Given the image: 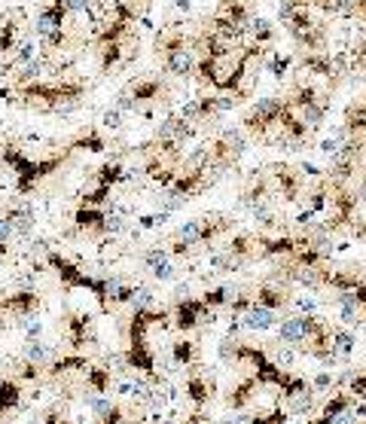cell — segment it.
I'll return each mask as SVG.
<instances>
[{
    "label": "cell",
    "mask_w": 366,
    "mask_h": 424,
    "mask_svg": "<svg viewBox=\"0 0 366 424\" xmlns=\"http://www.w3.org/2000/svg\"><path fill=\"white\" fill-rule=\"evenodd\" d=\"M205 324H214V308H208L205 302L189 297V293H174L171 327L180 330V333H189V330H198Z\"/></svg>",
    "instance_id": "1"
},
{
    "label": "cell",
    "mask_w": 366,
    "mask_h": 424,
    "mask_svg": "<svg viewBox=\"0 0 366 424\" xmlns=\"http://www.w3.org/2000/svg\"><path fill=\"white\" fill-rule=\"evenodd\" d=\"M183 397L192 403L196 412H205L214 400V375H210L201 363L187 366V379H183Z\"/></svg>",
    "instance_id": "2"
},
{
    "label": "cell",
    "mask_w": 366,
    "mask_h": 424,
    "mask_svg": "<svg viewBox=\"0 0 366 424\" xmlns=\"http://www.w3.org/2000/svg\"><path fill=\"white\" fill-rule=\"evenodd\" d=\"M64 336H68L70 351H86L98 342V330H95V318L86 315V311H70L64 318Z\"/></svg>",
    "instance_id": "3"
},
{
    "label": "cell",
    "mask_w": 366,
    "mask_h": 424,
    "mask_svg": "<svg viewBox=\"0 0 366 424\" xmlns=\"http://www.w3.org/2000/svg\"><path fill=\"white\" fill-rule=\"evenodd\" d=\"M260 388H263V385L256 382V375L247 373V375H241V379H238L232 388L223 394V406L229 412H247L256 403V397H260Z\"/></svg>",
    "instance_id": "4"
},
{
    "label": "cell",
    "mask_w": 366,
    "mask_h": 424,
    "mask_svg": "<svg viewBox=\"0 0 366 424\" xmlns=\"http://www.w3.org/2000/svg\"><path fill=\"white\" fill-rule=\"evenodd\" d=\"M18 43H22V9L9 13L4 22H0V58L13 55Z\"/></svg>",
    "instance_id": "5"
},
{
    "label": "cell",
    "mask_w": 366,
    "mask_h": 424,
    "mask_svg": "<svg viewBox=\"0 0 366 424\" xmlns=\"http://www.w3.org/2000/svg\"><path fill=\"white\" fill-rule=\"evenodd\" d=\"M6 223H9V229H13V238L18 235V238H27L31 235V229H34V208L27 205V201H18V205H13L6 211Z\"/></svg>",
    "instance_id": "6"
},
{
    "label": "cell",
    "mask_w": 366,
    "mask_h": 424,
    "mask_svg": "<svg viewBox=\"0 0 366 424\" xmlns=\"http://www.w3.org/2000/svg\"><path fill=\"white\" fill-rule=\"evenodd\" d=\"M171 366H192V363H201V345L196 342V339H177V342L171 345Z\"/></svg>",
    "instance_id": "7"
},
{
    "label": "cell",
    "mask_w": 366,
    "mask_h": 424,
    "mask_svg": "<svg viewBox=\"0 0 366 424\" xmlns=\"http://www.w3.org/2000/svg\"><path fill=\"white\" fill-rule=\"evenodd\" d=\"M241 324L247 330H272L274 324H278V311L265 308V306H260V302H251V308L241 315Z\"/></svg>",
    "instance_id": "8"
},
{
    "label": "cell",
    "mask_w": 366,
    "mask_h": 424,
    "mask_svg": "<svg viewBox=\"0 0 366 424\" xmlns=\"http://www.w3.org/2000/svg\"><path fill=\"white\" fill-rule=\"evenodd\" d=\"M82 375H86V397H92V394H107L110 382H113V373H110L104 363H92Z\"/></svg>",
    "instance_id": "9"
},
{
    "label": "cell",
    "mask_w": 366,
    "mask_h": 424,
    "mask_svg": "<svg viewBox=\"0 0 366 424\" xmlns=\"http://www.w3.org/2000/svg\"><path fill=\"white\" fill-rule=\"evenodd\" d=\"M302 339H305V315L281 320V327H278V342H281V345L299 348Z\"/></svg>",
    "instance_id": "10"
},
{
    "label": "cell",
    "mask_w": 366,
    "mask_h": 424,
    "mask_svg": "<svg viewBox=\"0 0 366 424\" xmlns=\"http://www.w3.org/2000/svg\"><path fill=\"white\" fill-rule=\"evenodd\" d=\"M22 406V382L18 379H0V416H9Z\"/></svg>",
    "instance_id": "11"
},
{
    "label": "cell",
    "mask_w": 366,
    "mask_h": 424,
    "mask_svg": "<svg viewBox=\"0 0 366 424\" xmlns=\"http://www.w3.org/2000/svg\"><path fill=\"white\" fill-rule=\"evenodd\" d=\"M253 302H260V306H265V308L281 311V308L290 302V297H287V290H284V287H272V284H265V287L256 290Z\"/></svg>",
    "instance_id": "12"
},
{
    "label": "cell",
    "mask_w": 366,
    "mask_h": 424,
    "mask_svg": "<svg viewBox=\"0 0 366 424\" xmlns=\"http://www.w3.org/2000/svg\"><path fill=\"white\" fill-rule=\"evenodd\" d=\"M55 357V348L43 345L40 339H27L25 342V361L27 363H37V366H46Z\"/></svg>",
    "instance_id": "13"
},
{
    "label": "cell",
    "mask_w": 366,
    "mask_h": 424,
    "mask_svg": "<svg viewBox=\"0 0 366 424\" xmlns=\"http://www.w3.org/2000/svg\"><path fill=\"white\" fill-rule=\"evenodd\" d=\"M287 421H290V412L278 400V403H274V409H269V412H251V421H247V424H287Z\"/></svg>",
    "instance_id": "14"
},
{
    "label": "cell",
    "mask_w": 366,
    "mask_h": 424,
    "mask_svg": "<svg viewBox=\"0 0 366 424\" xmlns=\"http://www.w3.org/2000/svg\"><path fill=\"white\" fill-rule=\"evenodd\" d=\"M107 146V141H104V135L101 132H95V128H89V132H82L77 141L70 144V150H89V153H101Z\"/></svg>",
    "instance_id": "15"
},
{
    "label": "cell",
    "mask_w": 366,
    "mask_h": 424,
    "mask_svg": "<svg viewBox=\"0 0 366 424\" xmlns=\"http://www.w3.org/2000/svg\"><path fill=\"white\" fill-rule=\"evenodd\" d=\"M345 391L354 400H366V370H351V375L345 382Z\"/></svg>",
    "instance_id": "16"
},
{
    "label": "cell",
    "mask_w": 366,
    "mask_h": 424,
    "mask_svg": "<svg viewBox=\"0 0 366 424\" xmlns=\"http://www.w3.org/2000/svg\"><path fill=\"white\" fill-rule=\"evenodd\" d=\"M168 70L183 77V73H189V52L187 49H171L168 55Z\"/></svg>",
    "instance_id": "17"
},
{
    "label": "cell",
    "mask_w": 366,
    "mask_h": 424,
    "mask_svg": "<svg viewBox=\"0 0 366 424\" xmlns=\"http://www.w3.org/2000/svg\"><path fill=\"white\" fill-rule=\"evenodd\" d=\"M333 388H336V375L327 373V370L317 373L315 379H311V391H315V394H317V391H333Z\"/></svg>",
    "instance_id": "18"
},
{
    "label": "cell",
    "mask_w": 366,
    "mask_h": 424,
    "mask_svg": "<svg viewBox=\"0 0 366 424\" xmlns=\"http://www.w3.org/2000/svg\"><path fill=\"white\" fill-rule=\"evenodd\" d=\"M165 260H168V251H165V247H150V251L144 254V263L150 266V269H156V266L165 263Z\"/></svg>",
    "instance_id": "19"
},
{
    "label": "cell",
    "mask_w": 366,
    "mask_h": 424,
    "mask_svg": "<svg viewBox=\"0 0 366 424\" xmlns=\"http://www.w3.org/2000/svg\"><path fill=\"white\" fill-rule=\"evenodd\" d=\"M101 123H104V128H119V125H122V110H119V107L107 110V113H104V119H101Z\"/></svg>",
    "instance_id": "20"
},
{
    "label": "cell",
    "mask_w": 366,
    "mask_h": 424,
    "mask_svg": "<svg viewBox=\"0 0 366 424\" xmlns=\"http://www.w3.org/2000/svg\"><path fill=\"white\" fill-rule=\"evenodd\" d=\"M153 275H156L159 281H171V278H174V263H168V260L159 263V266L153 269Z\"/></svg>",
    "instance_id": "21"
},
{
    "label": "cell",
    "mask_w": 366,
    "mask_h": 424,
    "mask_svg": "<svg viewBox=\"0 0 366 424\" xmlns=\"http://www.w3.org/2000/svg\"><path fill=\"white\" fill-rule=\"evenodd\" d=\"M183 424H210V418L205 416V412H196V409H192L189 416L183 418Z\"/></svg>",
    "instance_id": "22"
},
{
    "label": "cell",
    "mask_w": 366,
    "mask_h": 424,
    "mask_svg": "<svg viewBox=\"0 0 366 424\" xmlns=\"http://www.w3.org/2000/svg\"><path fill=\"white\" fill-rule=\"evenodd\" d=\"M0 242H13V229H9L4 217H0Z\"/></svg>",
    "instance_id": "23"
},
{
    "label": "cell",
    "mask_w": 366,
    "mask_h": 424,
    "mask_svg": "<svg viewBox=\"0 0 366 424\" xmlns=\"http://www.w3.org/2000/svg\"><path fill=\"white\" fill-rule=\"evenodd\" d=\"M357 424H366V421H360V418H357Z\"/></svg>",
    "instance_id": "24"
}]
</instances>
